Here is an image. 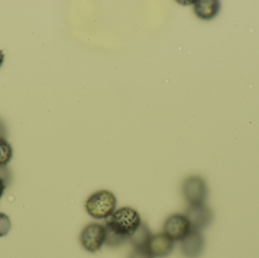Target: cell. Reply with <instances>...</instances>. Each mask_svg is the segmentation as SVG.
<instances>
[{"instance_id":"6da1fadb","label":"cell","mask_w":259,"mask_h":258,"mask_svg":"<svg viewBox=\"0 0 259 258\" xmlns=\"http://www.w3.org/2000/svg\"><path fill=\"white\" fill-rule=\"evenodd\" d=\"M140 215L135 209L123 207L114 212L107 219L105 227L128 241L130 236L142 224Z\"/></svg>"},{"instance_id":"7a4b0ae2","label":"cell","mask_w":259,"mask_h":258,"mask_svg":"<svg viewBox=\"0 0 259 258\" xmlns=\"http://www.w3.org/2000/svg\"><path fill=\"white\" fill-rule=\"evenodd\" d=\"M116 196L106 189L97 191L91 194L85 201L87 213L94 219H109L117 210Z\"/></svg>"},{"instance_id":"3957f363","label":"cell","mask_w":259,"mask_h":258,"mask_svg":"<svg viewBox=\"0 0 259 258\" xmlns=\"http://www.w3.org/2000/svg\"><path fill=\"white\" fill-rule=\"evenodd\" d=\"M181 192L188 206L202 205L208 199V185L203 177L190 176L183 181Z\"/></svg>"},{"instance_id":"277c9868","label":"cell","mask_w":259,"mask_h":258,"mask_svg":"<svg viewBox=\"0 0 259 258\" xmlns=\"http://www.w3.org/2000/svg\"><path fill=\"white\" fill-rule=\"evenodd\" d=\"M106 237L104 225L91 223L85 226L80 233V245L88 252L95 253L100 251L105 245Z\"/></svg>"},{"instance_id":"5b68a950","label":"cell","mask_w":259,"mask_h":258,"mask_svg":"<svg viewBox=\"0 0 259 258\" xmlns=\"http://www.w3.org/2000/svg\"><path fill=\"white\" fill-rule=\"evenodd\" d=\"M190 222L185 215L174 214L164 221L163 231L174 242L182 241L191 231Z\"/></svg>"},{"instance_id":"8992f818","label":"cell","mask_w":259,"mask_h":258,"mask_svg":"<svg viewBox=\"0 0 259 258\" xmlns=\"http://www.w3.org/2000/svg\"><path fill=\"white\" fill-rule=\"evenodd\" d=\"M185 216L190 222L192 230L202 231L212 223L214 212L205 204L188 206L185 211Z\"/></svg>"},{"instance_id":"52a82bcc","label":"cell","mask_w":259,"mask_h":258,"mask_svg":"<svg viewBox=\"0 0 259 258\" xmlns=\"http://www.w3.org/2000/svg\"><path fill=\"white\" fill-rule=\"evenodd\" d=\"M205 238L201 232L191 230L181 241V251L186 258H199L205 249Z\"/></svg>"},{"instance_id":"ba28073f","label":"cell","mask_w":259,"mask_h":258,"mask_svg":"<svg viewBox=\"0 0 259 258\" xmlns=\"http://www.w3.org/2000/svg\"><path fill=\"white\" fill-rule=\"evenodd\" d=\"M175 248V242L163 233L152 235L146 249L154 258L167 257Z\"/></svg>"},{"instance_id":"9c48e42d","label":"cell","mask_w":259,"mask_h":258,"mask_svg":"<svg viewBox=\"0 0 259 258\" xmlns=\"http://www.w3.org/2000/svg\"><path fill=\"white\" fill-rule=\"evenodd\" d=\"M221 8L222 4L217 0L196 1L194 4V12L201 19L210 21L218 16Z\"/></svg>"},{"instance_id":"30bf717a","label":"cell","mask_w":259,"mask_h":258,"mask_svg":"<svg viewBox=\"0 0 259 258\" xmlns=\"http://www.w3.org/2000/svg\"><path fill=\"white\" fill-rule=\"evenodd\" d=\"M152 233L147 224L142 222L137 230L130 236L128 241L134 248H146Z\"/></svg>"},{"instance_id":"8fae6325","label":"cell","mask_w":259,"mask_h":258,"mask_svg":"<svg viewBox=\"0 0 259 258\" xmlns=\"http://www.w3.org/2000/svg\"><path fill=\"white\" fill-rule=\"evenodd\" d=\"M13 154L12 145L6 140L0 139V167H4L10 162Z\"/></svg>"},{"instance_id":"7c38bea8","label":"cell","mask_w":259,"mask_h":258,"mask_svg":"<svg viewBox=\"0 0 259 258\" xmlns=\"http://www.w3.org/2000/svg\"><path fill=\"white\" fill-rule=\"evenodd\" d=\"M12 228L10 218L6 214L0 212V237L6 236Z\"/></svg>"},{"instance_id":"4fadbf2b","label":"cell","mask_w":259,"mask_h":258,"mask_svg":"<svg viewBox=\"0 0 259 258\" xmlns=\"http://www.w3.org/2000/svg\"><path fill=\"white\" fill-rule=\"evenodd\" d=\"M128 258H154L146 248H134L130 253Z\"/></svg>"},{"instance_id":"5bb4252c","label":"cell","mask_w":259,"mask_h":258,"mask_svg":"<svg viewBox=\"0 0 259 258\" xmlns=\"http://www.w3.org/2000/svg\"><path fill=\"white\" fill-rule=\"evenodd\" d=\"M7 178L0 174V199H1L2 196L4 194L6 187H7Z\"/></svg>"},{"instance_id":"9a60e30c","label":"cell","mask_w":259,"mask_h":258,"mask_svg":"<svg viewBox=\"0 0 259 258\" xmlns=\"http://www.w3.org/2000/svg\"><path fill=\"white\" fill-rule=\"evenodd\" d=\"M6 134V128L4 123L0 120V139H5Z\"/></svg>"},{"instance_id":"2e32d148","label":"cell","mask_w":259,"mask_h":258,"mask_svg":"<svg viewBox=\"0 0 259 258\" xmlns=\"http://www.w3.org/2000/svg\"><path fill=\"white\" fill-rule=\"evenodd\" d=\"M4 53H3V51H2V50H0V68H1L2 65H3V62H4Z\"/></svg>"}]
</instances>
